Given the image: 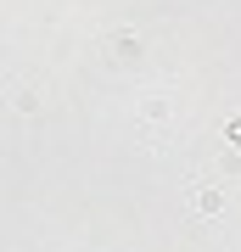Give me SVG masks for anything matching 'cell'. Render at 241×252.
<instances>
[{
	"mask_svg": "<svg viewBox=\"0 0 241 252\" xmlns=\"http://www.w3.org/2000/svg\"><path fill=\"white\" fill-rule=\"evenodd\" d=\"M224 196H219V190H197V196H191V207H197V213H213V207H219Z\"/></svg>",
	"mask_w": 241,
	"mask_h": 252,
	"instance_id": "6da1fadb",
	"label": "cell"
}]
</instances>
